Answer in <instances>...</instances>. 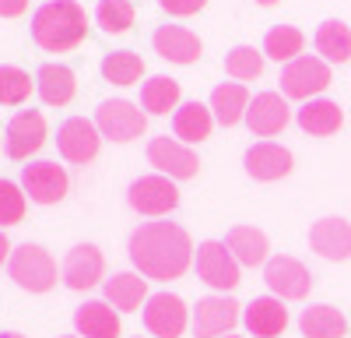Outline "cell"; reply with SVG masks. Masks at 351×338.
Listing matches in <instances>:
<instances>
[{
	"label": "cell",
	"mask_w": 351,
	"mask_h": 338,
	"mask_svg": "<svg viewBox=\"0 0 351 338\" xmlns=\"http://www.w3.org/2000/svg\"><path fill=\"white\" fill-rule=\"evenodd\" d=\"M102 271H106V258H102V250L95 243H77L67 250V258H64V286L81 293V289H92L102 282Z\"/></svg>",
	"instance_id": "16"
},
{
	"label": "cell",
	"mask_w": 351,
	"mask_h": 338,
	"mask_svg": "<svg viewBox=\"0 0 351 338\" xmlns=\"http://www.w3.org/2000/svg\"><path fill=\"white\" fill-rule=\"evenodd\" d=\"M95 127L102 137L127 145L134 137H144V131H148V113L130 99H106L95 109Z\"/></svg>",
	"instance_id": "5"
},
{
	"label": "cell",
	"mask_w": 351,
	"mask_h": 338,
	"mask_svg": "<svg viewBox=\"0 0 351 338\" xmlns=\"http://www.w3.org/2000/svg\"><path fill=\"white\" fill-rule=\"evenodd\" d=\"M127 250L137 275L155 278V282L183 278V271L193 261V243L183 225L176 222H141Z\"/></svg>",
	"instance_id": "1"
},
{
	"label": "cell",
	"mask_w": 351,
	"mask_h": 338,
	"mask_svg": "<svg viewBox=\"0 0 351 338\" xmlns=\"http://www.w3.org/2000/svg\"><path fill=\"white\" fill-rule=\"evenodd\" d=\"M239 324V303L232 296H204L193 306V335L197 338H225Z\"/></svg>",
	"instance_id": "15"
},
{
	"label": "cell",
	"mask_w": 351,
	"mask_h": 338,
	"mask_svg": "<svg viewBox=\"0 0 351 338\" xmlns=\"http://www.w3.org/2000/svg\"><path fill=\"white\" fill-rule=\"evenodd\" d=\"M281 95L285 99H319L327 89H330V64L319 60V56H309L302 53L299 60H291L281 67Z\"/></svg>",
	"instance_id": "4"
},
{
	"label": "cell",
	"mask_w": 351,
	"mask_h": 338,
	"mask_svg": "<svg viewBox=\"0 0 351 338\" xmlns=\"http://www.w3.org/2000/svg\"><path fill=\"white\" fill-rule=\"evenodd\" d=\"M186 303L172 293H155L144 303V328L155 338H180L186 331Z\"/></svg>",
	"instance_id": "13"
},
{
	"label": "cell",
	"mask_w": 351,
	"mask_h": 338,
	"mask_svg": "<svg viewBox=\"0 0 351 338\" xmlns=\"http://www.w3.org/2000/svg\"><path fill=\"white\" fill-rule=\"evenodd\" d=\"M211 127H215V113L211 106L204 102H183L180 109L172 113V137L183 141V145H197V141L211 137Z\"/></svg>",
	"instance_id": "22"
},
{
	"label": "cell",
	"mask_w": 351,
	"mask_h": 338,
	"mask_svg": "<svg viewBox=\"0 0 351 338\" xmlns=\"http://www.w3.org/2000/svg\"><path fill=\"white\" fill-rule=\"evenodd\" d=\"M183 102H180V81L169 78V74H155L141 84V109L152 113V117H169L176 113Z\"/></svg>",
	"instance_id": "28"
},
{
	"label": "cell",
	"mask_w": 351,
	"mask_h": 338,
	"mask_svg": "<svg viewBox=\"0 0 351 338\" xmlns=\"http://www.w3.org/2000/svg\"><path fill=\"white\" fill-rule=\"evenodd\" d=\"M193 268H197V278L208 282L211 289L225 293V289H236L239 286V261L232 258V250L221 243V240H204L197 247V258H193Z\"/></svg>",
	"instance_id": "6"
},
{
	"label": "cell",
	"mask_w": 351,
	"mask_h": 338,
	"mask_svg": "<svg viewBox=\"0 0 351 338\" xmlns=\"http://www.w3.org/2000/svg\"><path fill=\"white\" fill-rule=\"evenodd\" d=\"M152 46H155V53L162 56V60L180 64V67L197 64L200 53H204L200 36L193 32V28H186V25H158L152 32Z\"/></svg>",
	"instance_id": "14"
},
{
	"label": "cell",
	"mask_w": 351,
	"mask_h": 338,
	"mask_svg": "<svg viewBox=\"0 0 351 338\" xmlns=\"http://www.w3.org/2000/svg\"><path fill=\"white\" fill-rule=\"evenodd\" d=\"M67 187H71V180L64 173V166H56L49 159L21 166V190L32 197L36 205H56V201H64Z\"/></svg>",
	"instance_id": "11"
},
{
	"label": "cell",
	"mask_w": 351,
	"mask_h": 338,
	"mask_svg": "<svg viewBox=\"0 0 351 338\" xmlns=\"http://www.w3.org/2000/svg\"><path fill=\"white\" fill-rule=\"evenodd\" d=\"M46 117L39 109H18L4 127V145H8V159L25 162L28 155H36L46 145Z\"/></svg>",
	"instance_id": "7"
},
{
	"label": "cell",
	"mask_w": 351,
	"mask_h": 338,
	"mask_svg": "<svg viewBox=\"0 0 351 338\" xmlns=\"http://www.w3.org/2000/svg\"><path fill=\"white\" fill-rule=\"evenodd\" d=\"M36 92L46 106H67L77 92V78L67 64H43L36 71Z\"/></svg>",
	"instance_id": "24"
},
{
	"label": "cell",
	"mask_w": 351,
	"mask_h": 338,
	"mask_svg": "<svg viewBox=\"0 0 351 338\" xmlns=\"http://www.w3.org/2000/svg\"><path fill=\"white\" fill-rule=\"evenodd\" d=\"M288 120H291V109H288V99L281 92H260V95H253V102L246 109V127L256 137L281 134L288 127Z\"/></svg>",
	"instance_id": "17"
},
{
	"label": "cell",
	"mask_w": 351,
	"mask_h": 338,
	"mask_svg": "<svg viewBox=\"0 0 351 338\" xmlns=\"http://www.w3.org/2000/svg\"><path fill=\"white\" fill-rule=\"evenodd\" d=\"M148 162L158 169L162 177H169V180H193L197 169H200L197 152L190 145H183V141L169 137V134L148 141Z\"/></svg>",
	"instance_id": "10"
},
{
	"label": "cell",
	"mask_w": 351,
	"mask_h": 338,
	"mask_svg": "<svg viewBox=\"0 0 351 338\" xmlns=\"http://www.w3.org/2000/svg\"><path fill=\"white\" fill-rule=\"evenodd\" d=\"M36 89V78L14 64H0V106H21Z\"/></svg>",
	"instance_id": "34"
},
{
	"label": "cell",
	"mask_w": 351,
	"mask_h": 338,
	"mask_svg": "<svg viewBox=\"0 0 351 338\" xmlns=\"http://www.w3.org/2000/svg\"><path fill=\"white\" fill-rule=\"evenodd\" d=\"M8 271L14 278V286L25 293H49L56 286V261L49 258V250L39 243H21L11 250Z\"/></svg>",
	"instance_id": "3"
},
{
	"label": "cell",
	"mask_w": 351,
	"mask_h": 338,
	"mask_svg": "<svg viewBox=\"0 0 351 338\" xmlns=\"http://www.w3.org/2000/svg\"><path fill=\"white\" fill-rule=\"evenodd\" d=\"M309 247L327 261H348L351 258V222L344 218H319L309 229Z\"/></svg>",
	"instance_id": "19"
},
{
	"label": "cell",
	"mask_w": 351,
	"mask_h": 338,
	"mask_svg": "<svg viewBox=\"0 0 351 338\" xmlns=\"http://www.w3.org/2000/svg\"><path fill=\"white\" fill-rule=\"evenodd\" d=\"M299 328L306 338H344L348 335V321L337 306L330 303H316V306H306L299 314Z\"/></svg>",
	"instance_id": "29"
},
{
	"label": "cell",
	"mask_w": 351,
	"mask_h": 338,
	"mask_svg": "<svg viewBox=\"0 0 351 338\" xmlns=\"http://www.w3.org/2000/svg\"><path fill=\"white\" fill-rule=\"evenodd\" d=\"M74 328L84 338H120V314H116V306L92 300L74 310Z\"/></svg>",
	"instance_id": "23"
},
{
	"label": "cell",
	"mask_w": 351,
	"mask_h": 338,
	"mask_svg": "<svg viewBox=\"0 0 351 338\" xmlns=\"http://www.w3.org/2000/svg\"><path fill=\"white\" fill-rule=\"evenodd\" d=\"M102 289L106 303L116 306L120 314H134V310H141V303H148V278L134 271H116L112 278L102 282Z\"/></svg>",
	"instance_id": "20"
},
{
	"label": "cell",
	"mask_w": 351,
	"mask_h": 338,
	"mask_svg": "<svg viewBox=\"0 0 351 338\" xmlns=\"http://www.w3.org/2000/svg\"><path fill=\"white\" fill-rule=\"evenodd\" d=\"M225 247L232 250V258H236L239 264L253 268V264H267V236H263V229H256V225H232V229L225 233Z\"/></svg>",
	"instance_id": "26"
},
{
	"label": "cell",
	"mask_w": 351,
	"mask_h": 338,
	"mask_svg": "<svg viewBox=\"0 0 351 338\" xmlns=\"http://www.w3.org/2000/svg\"><path fill=\"white\" fill-rule=\"evenodd\" d=\"M263 49H256V46H232L228 49V56H225V74L232 78V81H253V78H260L263 74Z\"/></svg>",
	"instance_id": "33"
},
{
	"label": "cell",
	"mask_w": 351,
	"mask_h": 338,
	"mask_svg": "<svg viewBox=\"0 0 351 338\" xmlns=\"http://www.w3.org/2000/svg\"><path fill=\"white\" fill-rule=\"evenodd\" d=\"M11 250H14V247L8 243V236H4V233H0V264H4V261H11Z\"/></svg>",
	"instance_id": "39"
},
{
	"label": "cell",
	"mask_w": 351,
	"mask_h": 338,
	"mask_svg": "<svg viewBox=\"0 0 351 338\" xmlns=\"http://www.w3.org/2000/svg\"><path fill=\"white\" fill-rule=\"evenodd\" d=\"M302 46H306V36L295 25H274V28H267V36H263V56L274 60V64L299 60Z\"/></svg>",
	"instance_id": "31"
},
{
	"label": "cell",
	"mask_w": 351,
	"mask_h": 338,
	"mask_svg": "<svg viewBox=\"0 0 351 338\" xmlns=\"http://www.w3.org/2000/svg\"><path fill=\"white\" fill-rule=\"evenodd\" d=\"M295 120H299V127H302L306 134H313V137H330V134L341 131L344 113H341V106H337L334 99H309V102H302V109L295 113Z\"/></svg>",
	"instance_id": "25"
},
{
	"label": "cell",
	"mask_w": 351,
	"mask_h": 338,
	"mask_svg": "<svg viewBox=\"0 0 351 338\" xmlns=\"http://www.w3.org/2000/svg\"><path fill=\"white\" fill-rule=\"evenodd\" d=\"M246 173L260 183H271V180H281L291 173V166H295V159H291V152L285 145H274V141H256V145L246 152L243 159Z\"/></svg>",
	"instance_id": "18"
},
{
	"label": "cell",
	"mask_w": 351,
	"mask_h": 338,
	"mask_svg": "<svg viewBox=\"0 0 351 338\" xmlns=\"http://www.w3.org/2000/svg\"><path fill=\"white\" fill-rule=\"evenodd\" d=\"M0 338H25V335H18V331H0Z\"/></svg>",
	"instance_id": "40"
},
{
	"label": "cell",
	"mask_w": 351,
	"mask_h": 338,
	"mask_svg": "<svg viewBox=\"0 0 351 338\" xmlns=\"http://www.w3.org/2000/svg\"><path fill=\"white\" fill-rule=\"evenodd\" d=\"M204 4H208V0H158V8L172 18H190V14L204 11Z\"/></svg>",
	"instance_id": "37"
},
{
	"label": "cell",
	"mask_w": 351,
	"mask_h": 338,
	"mask_svg": "<svg viewBox=\"0 0 351 338\" xmlns=\"http://www.w3.org/2000/svg\"><path fill=\"white\" fill-rule=\"evenodd\" d=\"M127 201L137 215H169L176 205H180V190H176V183L162 173H152V177H137L127 190Z\"/></svg>",
	"instance_id": "9"
},
{
	"label": "cell",
	"mask_w": 351,
	"mask_h": 338,
	"mask_svg": "<svg viewBox=\"0 0 351 338\" xmlns=\"http://www.w3.org/2000/svg\"><path fill=\"white\" fill-rule=\"evenodd\" d=\"M256 4H260V8H274V4H278V0H256Z\"/></svg>",
	"instance_id": "41"
},
{
	"label": "cell",
	"mask_w": 351,
	"mask_h": 338,
	"mask_svg": "<svg viewBox=\"0 0 351 338\" xmlns=\"http://www.w3.org/2000/svg\"><path fill=\"white\" fill-rule=\"evenodd\" d=\"M28 11V0H0V18H21Z\"/></svg>",
	"instance_id": "38"
},
{
	"label": "cell",
	"mask_w": 351,
	"mask_h": 338,
	"mask_svg": "<svg viewBox=\"0 0 351 338\" xmlns=\"http://www.w3.org/2000/svg\"><path fill=\"white\" fill-rule=\"evenodd\" d=\"M56 148L60 155L74 166L92 162L102 148V134L95 127V120H84V117H67L60 127H56Z\"/></svg>",
	"instance_id": "12"
},
{
	"label": "cell",
	"mask_w": 351,
	"mask_h": 338,
	"mask_svg": "<svg viewBox=\"0 0 351 338\" xmlns=\"http://www.w3.org/2000/svg\"><path fill=\"white\" fill-rule=\"evenodd\" d=\"M246 328L256 338H278L288 328V310L278 296H260L246 306Z\"/></svg>",
	"instance_id": "27"
},
{
	"label": "cell",
	"mask_w": 351,
	"mask_h": 338,
	"mask_svg": "<svg viewBox=\"0 0 351 338\" xmlns=\"http://www.w3.org/2000/svg\"><path fill=\"white\" fill-rule=\"evenodd\" d=\"M225 338H236V335H225Z\"/></svg>",
	"instance_id": "43"
},
{
	"label": "cell",
	"mask_w": 351,
	"mask_h": 338,
	"mask_svg": "<svg viewBox=\"0 0 351 338\" xmlns=\"http://www.w3.org/2000/svg\"><path fill=\"white\" fill-rule=\"evenodd\" d=\"M64 338H77V335H64Z\"/></svg>",
	"instance_id": "42"
},
{
	"label": "cell",
	"mask_w": 351,
	"mask_h": 338,
	"mask_svg": "<svg viewBox=\"0 0 351 338\" xmlns=\"http://www.w3.org/2000/svg\"><path fill=\"white\" fill-rule=\"evenodd\" d=\"M313 46L319 53V60L327 64H344L351 60V28L337 18L316 25V36H313Z\"/></svg>",
	"instance_id": "30"
},
{
	"label": "cell",
	"mask_w": 351,
	"mask_h": 338,
	"mask_svg": "<svg viewBox=\"0 0 351 338\" xmlns=\"http://www.w3.org/2000/svg\"><path fill=\"white\" fill-rule=\"evenodd\" d=\"M95 25L106 36H123L134 25V4L130 0H99L95 4Z\"/></svg>",
	"instance_id": "35"
},
{
	"label": "cell",
	"mask_w": 351,
	"mask_h": 338,
	"mask_svg": "<svg viewBox=\"0 0 351 338\" xmlns=\"http://www.w3.org/2000/svg\"><path fill=\"white\" fill-rule=\"evenodd\" d=\"M25 218V194L18 183L0 180V229L4 225H18Z\"/></svg>",
	"instance_id": "36"
},
{
	"label": "cell",
	"mask_w": 351,
	"mask_h": 338,
	"mask_svg": "<svg viewBox=\"0 0 351 338\" xmlns=\"http://www.w3.org/2000/svg\"><path fill=\"white\" fill-rule=\"evenodd\" d=\"M102 78L109 84H120V89H127V84H137L141 74H144V60L134 53V49H112L102 56V64H99Z\"/></svg>",
	"instance_id": "32"
},
{
	"label": "cell",
	"mask_w": 351,
	"mask_h": 338,
	"mask_svg": "<svg viewBox=\"0 0 351 338\" xmlns=\"http://www.w3.org/2000/svg\"><path fill=\"white\" fill-rule=\"evenodd\" d=\"M88 36V14L77 0H46L32 14V43L46 53H67Z\"/></svg>",
	"instance_id": "2"
},
{
	"label": "cell",
	"mask_w": 351,
	"mask_h": 338,
	"mask_svg": "<svg viewBox=\"0 0 351 338\" xmlns=\"http://www.w3.org/2000/svg\"><path fill=\"white\" fill-rule=\"evenodd\" d=\"M263 282L278 300H306L313 289V271L299 261L288 258V254H278L263 264Z\"/></svg>",
	"instance_id": "8"
},
{
	"label": "cell",
	"mask_w": 351,
	"mask_h": 338,
	"mask_svg": "<svg viewBox=\"0 0 351 338\" xmlns=\"http://www.w3.org/2000/svg\"><path fill=\"white\" fill-rule=\"evenodd\" d=\"M250 92H246V84L239 81H221L215 84V92H211V113H215V120L221 127H236V124H246V109H250Z\"/></svg>",
	"instance_id": "21"
}]
</instances>
